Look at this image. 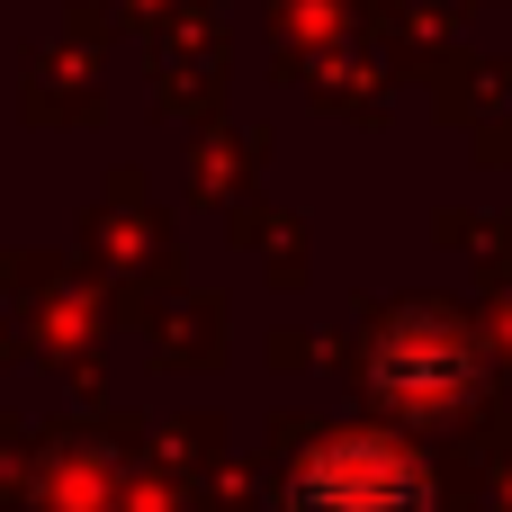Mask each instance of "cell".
<instances>
[{
    "mask_svg": "<svg viewBox=\"0 0 512 512\" xmlns=\"http://www.w3.org/2000/svg\"><path fill=\"white\" fill-rule=\"evenodd\" d=\"M288 512H432L423 468L396 441H324L297 477H288Z\"/></svg>",
    "mask_w": 512,
    "mask_h": 512,
    "instance_id": "1",
    "label": "cell"
},
{
    "mask_svg": "<svg viewBox=\"0 0 512 512\" xmlns=\"http://www.w3.org/2000/svg\"><path fill=\"white\" fill-rule=\"evenodd\" d=\"M369 378H378V396H396V405H450V396H468L477 387V342L459 333V324H432V315H414V324H396L387 342H378V360H369Z\"/></svg>",
    "mask_w": 512,
    "mask_h": 512,
    "instance_id": "2",
    "label": "cell"
}]
</instances>
